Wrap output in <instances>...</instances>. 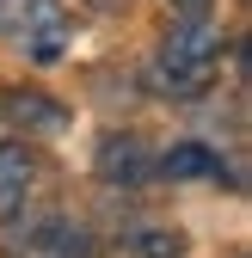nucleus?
Returning <instances> with one entry per match:
<instances>
[{"mask_svg":"<svg viewBox=\"0 0 252 258\" xmlns=\"http://www.w3.org/2000/svg\"><path fill=\"white\" fill-rule=\"evenodd\" d=\"M160 172H166V178H209V172H215V154H209L203 142H178V148L160 154Z\"/></svg>","mask_w":252,"mask_h":258,"instance_id":"423d86ee","label":"nucleus"},{"mask_svg":"<svg viewBox=\"0 0 252 258\" xmlns=\"http://www.w3.org/2000/svg\"><path fill=\"white\" fill-rule=\"evenodd\" d=\"M92 166H99L105 184H142L154 160H148V142H142V136H105Z\"/></svg>","mask_w":252,"mask_h":258,"instance_id":"20e7f679","label":"nucleus"},{"mask_svg":"<svg viewBox=\"0 0 252 258\" xmlns=\"http://www.w3.org/2000/svg\"><path fill=\"white\" fill-rule=\"evenodd\" d=\"M31 178H37V154H31V142H0V221H13L25 209Z\"/></svg>","mask_w":252,"mask_h":258,"instance_id":"7ed1b4c3","label":"nucleus"},{"mask_svg":"<svg viewBox=\"0 0 252 258\" xmlns=\"http://www.w3.org/2000/svg\"><path fill=\"white\" fill-rule=\"evenodd\" d=\"M178 19H209V0H172Z\"/></svg>","mask_w":252,"mask_h":258,"instance_id":"1a4fd4ad","label":"nucleus"},{"mask_svg":"<svg viewBox=\"0 0 252 258\" xmlns=\"http://www.w3.org/2000/svg\"><path fill=\"white\" fill-rule=\"evenodd\" d=\"M0 111H7L19 129H61V123H68V111L49 105V92H7Z\"/></svg>","mask_w":252,"mask_h":258,"instance_id":"39448f33","label":"nucleus"},{"mask_svg":"<svg viewBox=\"0 0 252 258\" xmlns=\"http://www.w3.org/2000/svg\"><path fill=\"white\" fill-rule=\"evenodd\" d=\"M37 246L55 252V258H80V252H86V234L68 228V221H49V228H37Z\"/></svg>","mask_w":252,"mask_h":258,"instance_id":"6e6552de","label":"nucleus"},{"mask_svg":"<svg viewBox=\"0 0 252 258\" xmlns=\"http://www.w3.org/2000/svg\"><path fill=\"white\" fill-rule=\"evenodd\" d=\"M215 61H222V31L209 19H178V31L160 43V68H154V86L178 92V99H197L209 86Z\"/></svg>","mask_w":252,"mask_h":258,"instance_id":"f257e3e1","label":"nucleus"},{"mask_svg":"<svg viewBox=\"0 0 252 258\" xmlns=\"http://www.w3.org/2000/svg\"><path fill=\"white\" fill-rule=\"evenodd\" d=\"M0 37L49 68L68 49V13H61V0H0Z\"/></svg>","mask_w":252,"mask_h":258,"instance_id":"f03ea898","label":"nucleus"},{"mask_svg":"<svg viewBox=\"0 0 252 258\" xmlns=\"http://www.w3.org/2000/svg\"><path fill=\"white\" fill-rule=\"evenodd\" d=\"M130 252L136 258H184V234L178 228H136L130 234Z\"/></svg>","mask_w":252,"mask_h":258,"instance_id":"0eeeda50","label":"nucleus"}]
</instances>
